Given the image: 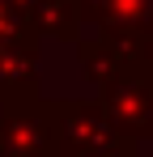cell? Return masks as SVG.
<instances>
[{
    "instance_id": "1",
    "label": "cell",
    "mask_w": 153,
    "mask_h": 157,
    "mask_svg": "<svg viewBox=\"0 0 153 157\" xmlns=\"http://www.w3.org/2000/svg\"><path fill=\"white\" fill-rule=\"evenodd\" d=\"M55 157H136L140 140L111 123L98 98H47Z\"/></svg>"
},
{
    "instance_id": "2",
    "label": "cell",
    "mask_w": 153,
    "mask_h": 157,
    "mask_svg": "<svg viewBox=\"0 0 153 157\" xmlns=\"http://www.w3.org/2000/svg\"><path fill=\"white\" fill-rule=\"evenodd\" d=\"M98 102L111 115V123L128 132L132 140H153V68L140 59L124 64L115 77H106L98 85Z\"/></svg>"
},
{
    "instance_id": "3",
    "label": "cell",
    "mask_w": 153,
    "mask_h": 157,
    "mask_svg": "<svg viewBox=\"0 0 153 157\" xmlns=\"http://www.w3.org/2000/svg\"><path fill=\"white\" fill-rule=\"evenodd\" d=\"M0 157H55L51 106L43 94L0 102Z\"/></svg>"
},
{
    "instance_id": "4",
    "label": "cell",
    "mask_w": 153,
    "mask_h": 157,
    "mask_svg": "<svg viewBox=\"0 0 153 157\" xmlns=\"http://www.w3.org/2000/svg\"><path fill=\"white\" fill-rule=\"evenodd\" d=\"M38 34H9L0 38V102L13 98H34L43 94V72H38Z\"/></svg>"
},
{
    "instance_id": "5",
    "label": "cell",
    "mask_w": 153,
    "mask_h": 157,
    "mask_svg": "<svg viewBox=\"0 0 153 157\" xmlns=\"http://www.w3.org/2000/svg\"><path fill=\"white\" fill-rule=\"evenodd\" d=\"M81 0H30V30L38 38L55 43H76L81 38Z\"/></svg>"
},
{
    "instance_id": "6",
    "label": "cell",
    "mask_w": 153,
    "mask_h": 157,
    "mask_svg": "<svg viewBox=\"0 0 153 157\" xmlns=\"http://www.w3.org/2000/svg\"><path fill=\"white\" fill-rule=\"evenodd\" d=\"M81 17L94 30H140L149 21V0H94L81 9Z\"/></svg>"
},
{
    "instance_id": "7",
    "label": "cell",
    "mask_w": 153,
    "mask_h": 157,
    "mask_svg": "<svg viewBox=\"0 0 153 157\" xmlns=\"http://www.w3.org/2000/svg\"><path fill=\"white\" fill-rule=\"evenodd\" d=\"M140 43H145V64L153 68V17L145 21V30H140Z\"/></svg>"
},
{
    "instance_id": "8",
    "label": "cell",
    "mask_w": 153,
    "mask_h": 157,
    "mask_svg": "<svg viewBox=\"0 0 153 157\" xmlns=\"http://www.w3.org/2000/svg\"><path fill=\"white\" fill-rule=\"evenodd\" d=\"M85 4H94V0H81V9H85Z\"/></svg>"
},
{
    "instance_id": "9",
    "label": "cell",
    "mask_w": 153,
    "mask_h": 157,
    "mask_svg": "<svg viewBox=\"0 0 153 157\" xmlns=\"http://www.w3.org/2000/svg\"><path fill=\"white\" fill-rule=\"evenodd\" d=\"M149 17H153V0H149Z\"/></svg>"
}]
</instances>
